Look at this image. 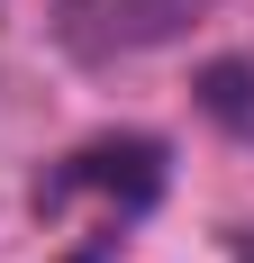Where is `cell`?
Returning <instances> with one entry per match:
<instances>
[{
  "label": "cell",
  "instance_id": "obj_1",
  "mask_svg": "<svg viewBox=\"0 0 254 263\" xmlns=\"http://www.w3.org/2000/svg\"><path fill=\"white\" fill-rule=\"evenodd\" d=\"M200 9L209 0H55L46 27L73 64H127V54H154L173 36H191Z\"/></svg>",
  "mask_w": 254,
  "mask_h": 263
},
{
  "label": "cell",
  "instance_id": "obj_2",
  "mask_svg": "<svg viewBox=\"0 0 254 263\" xmlns=\"http://www.w3.org/2000/svg\"><path fill=\"white\" fill-rule=\"evenodd\" d=\"M73 191H109L118 209H146L154 191H164V145L154 136H100V145H82V155H64V173H46V191L37 200H73Z\"/></svg>",
  "mask_w": 254,
  "mask_h": 263
},
{
  "label": "cell",
  "instance_id": "obj_4",
  "mask_svg": "<svg viewBox=\"0 0 254 263\" xmlns=\"http://www.w3.org/2000/svg\"><path fill=\"white\" fill-rule=\"evenodd\" d=\"M236 263H254V236H245V245H236Z\"/></svg>",
  "mask_w": 254,
  "mask_h": 263
},
{
  "label": "cell",
  "instance_id": "obj_5",
  "mask_svg": "<svg viewBox=\"0 0 254 263\" xmlns=\"http://www.w3.org/2000/svg\"><path fill=\"white\" fill-rule=\"evenodd\" d=\"M73 263H100V254H73Z\"/></svg>",
  "mask_w": 254,
  "mask_h": 263
},
{
  "label": "cell",
  "instance_id": "obj_3",
  "mask_svg": "<svg viewBox=\"0 0 254 263\" xmlns=\"http://www.w3.org/2000/svg\"><path fill=\"white\" fill-rule=\"evenodd\" d=\"M200 109H209L227 136H245V145H254V64H245V54L200 64Z\"/></svg>",
  "mask_w": 254,
  "mask_h": 263
}]
</instances>
